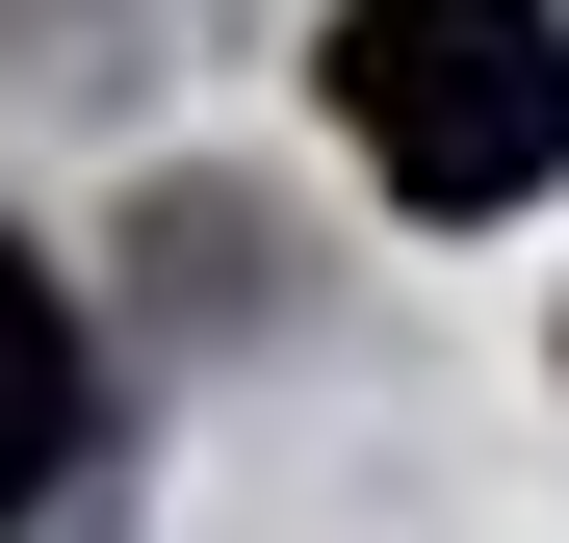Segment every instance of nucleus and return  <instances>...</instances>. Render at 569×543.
Listing matches in <instances>:
<instances>
[{
	"label": "nucleus",
	"mask_w": 569,
	"mask_h": 543,
	"mask_svg": "<svg viewBox=\"0 0 569 543\" xmlns=\"http://www.w3.org/2000/svg\"><path fill=\"white\" fill-rule=\"evenodd\" d=\"M337 130L440 233L543 208L569 181V0H337Z\"/></svg>",
	"instance_id": "obj_1"
},
{
	"label": "nucleus",
	"mask_w": 569,
	"mask_h": 543,
	"mask_svg": "<svg viewBox=\"0 0 569 543\" xmlns=\"http://www.w3.org/2000/svg\"><path fill=\"white\" fill-rule=\"evenodd\" d=\"M52 466H78V311H52L27 233H0V517H27Z\"/></svg>",
	"instance_id": "obj_2"
}]
</instances>
